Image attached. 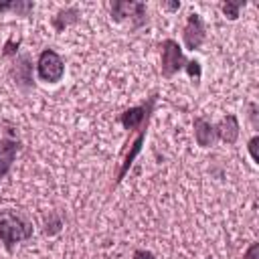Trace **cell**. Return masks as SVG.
Segmentation results:
<instances>
[{
    "instance_id": "cell-11",
    "label": "cell",
    "mask_w": 259,
    "mask_h": 259,
    "mask_svg": "<svg viewBox=\"0 0 259 259\" xmlns=\"http://www.w3.org/2000/svg\"><path fill=\"white\" fill-rule=\"evenodd\" d=\"M241 6H245V2H225V4H221L223 12H225V16H227L229 20H237Z\"/></svg>"
},
{
    "instance_id": "cell-10",
    "label": "cell",
    "mask_w": 259,
    "mask_h": 259,
    "mask_svg": "<svg viewBox=\"0 0 259 259\" xmlns=\"http://www.w3.org/2000/svg\"><path fill=\"white\" fill-rule=\"evenodd\" d=\"M34 8L32 2H26V0H18V2H0V12H6V10H12L16 12L18 16H28V12Z\"/></svg>"
},
{
    "instance_id": "cell-5",
    "label": "cell",
    "mask_w": 259,
    "mask_h": 259,
    "mask_svg": "<svg viewBox=\"0 0 259 259\" xmlns=\"http://www.w3.org/2000/svg\"><path fill=\"white\" fill-rule=\"evenodd\" d=\"M182 38H184V47L188 51H198L202 47L206 34H204V22H202L200 14H196V12L188 14L184 30H182Z\"/></svg>"
},
{
    "instance_id": "cell-8",
    "label": "cell",
    "mask_w": 259,
    "mask_h": 259,
    "mask_svg": "<svg viewBox=\"0 0 259 259\" xmlns=\"http://www.w3.org/2000/svg\"><path fill=\"white\" fill-rule=\"evenodd\" d=\"M16 154H18V142H14L10 138H2L0 140V180L12 168V162H14Z\"/></svg>"
},
{
    "instance_id": "cell-14",
    "label": "cell",
    "mask_w": 259,
    "mask_h": 259,
    "mask_svg": "<svg viewBox=\"0 0 259 259\" xmlns=\"http://www.w3.org/2000/svg\"><path fill=\"white\" fill-rule=\"evenodd\" d=\"M243 259H259V243H251V247L243 253Z\"/></svg>"
},
{
    "instance_id": "cell-3",
    "label": "cell",
    "mask_w": 259,
    "mask_h": 259,
    "mask_svg": "<svg viewBox=\"0 0 259 259\" xmlns=\"http://www.w3.org/2000/svg\"><path fill=\"white\" fill-rule=\"evenodd\" d=\"M162 77L166 79H172L176 73H180L182 69H186V59L182 55V49L180 45L174 40V38H166L162 45Z\"/></svg>"
},
{
    "instance_id": "cell-2",
    "label": "cell",
    "mask_w": 259,
    "mask_h": 259,
    "mask_svg": "<svg viewBox=\"0 0 259 259\" xmlns=\"http://www.w3.org/2000/svg\"><path fill=\"white\" fill-rule=\"evenodd\" d=\"M36 75L45 83H59L65 75V63L53 49H45L36 61Z\"/></svg>"
},
{
    "instance_id": "cell-7",
    "label": "cell",
    "mask_w": 259,
    "mask_h": 259,
    "mask_svg": "<svg viewBox=\"0 0 259 259\" xmlns=\"http://www.w3.org/2000/svg\"><path fill=\"white\" fill-rule=\"evenodd\" d=\"M214 132H217V138L227 142V144H235L237 138H239V119L237 115L229 113L225 115L217 125H214Z\"/></svg>"
},
{
    "instance_id": "cell-1",
    "label": "cell",
    "mask_w": 259,
    "mask_h": 259,
    "mask_svg": "<svg viewBox=\"0 0 259 259\" xmlns=\"http://www.w3.org/2000/svg\"><path fill=\"white\" fill-rule=\"evenodd\" d=\"M32 237V225L20 217L14 210H0V241L4 243L6 251H12V247L20 241H26Z\"/></svg>"
},
{
    "instance_id": "cell-9",
    "label": "cell",
    "mask_w": 259,
    "mask_h": 259,
    "mask_svg": "<svg viewBox=\"0 0 259 259\" xmlns=\"http://www.w3.org/2000/svg\"><path fill=\"white\" fill-rule=\"evenodd\" d=\"M194 140L200 148H210L214 142H217V132H214V125L208 123L206 119L202 117H196L194 119Z\"/></svg>"
},
{
    "instance_id": "cell-6",
    "label": "cell",
    "mask_w": 259,
    "mask_h": 259,
    "mask_svg": "<svg viewBox=\"0 0 259 259\" xmlns=\"http://www.w3.org/2000/svg\"><path fill=\"white\" fill-rule=\"evenodd\" d=\"M111 16L119 22L123 18H142L146 16V4L144 2H113Z\"/></svg>"
},
{
    "instance_id": "cell-12",
    "label": "cell",
    "mask_w": 259,
    "mask_h": 259,
    "mask_svg": "<svg viewBox=\"0 0 259 259\" xmlns=\"http://www.w3.org/2000/svg\"><path fill=\"white\" fill-rule=\"evenodd\" d=\"M184 71H186L194 81H198V79H200V73H202V71H200V63H198V61H188Z\"/></svg>"
},
{
    "instance_id": "cell-4",
    "label": "cell",
    "mask_w": 259,
    "mask_h": 259,
    "mask_svg": "<svg viewBox=\"0 0 259 259\" xmlns=\"http://www.w3.org/2000/svg\"><path fill=\"white\" fill-rule=\"evenodd\" d=\"M154 103H156V95L148 97V101H146V103L136 105V107H130L127 111H123V113H121V117H119V119H121V123H123V127H125V130H130V132L148 127L150 115H152V111H154Z\"/></svg>"
},
{
    "instance_id": "cell-16",
    "label": "cell",
    "mask_w": 259,
    "mask_h": 259,
    "mask_svg": "<svg viewBox=\"0 0 259 259\" xmlns=\"http://www.w3.org/2000/svg\"><path fill=\"white\" fill-rule=\"evenodd\" d=\"M168 10H178L180 8V2H172V4H164Z\"/></svg>"
},
{
    "instance_id": "cell-15",
    "label": "cell",
    "mask_w": 259,
    "mask_h": 259,
    "mask_svg": "<svg viewBox=\"0 0 259 259\" xmlns=\"http://www.w3.org/2000/svg\"><path fill=\"white\" fill-rule=\"evenodd\" d=\"M134 259H156L150 251H144V249H138L136 253H134Z\"/></svg>"
},
{
    "instance_id": "cell-13",
    "label": "cell",
    "mask_w": 259,
    "mask_h": 259,
    "mask_svg": "<svg viewBox=\"0 0 259 259\" xmlns=\"http://www.w3.org/2000/svg\"><path fill=\"white\" fill-rule=\"evenodd\" d=\"M257 144H259V136H253V138L249 140V154H251V158H253V162H255V164H259V156H257Z\"/></svg>"
}]
</instances>
